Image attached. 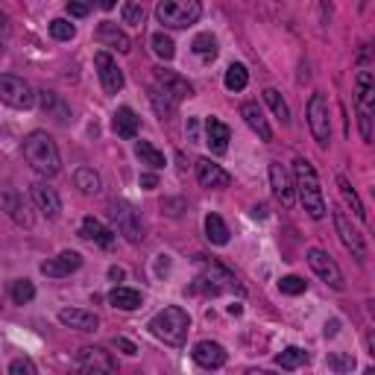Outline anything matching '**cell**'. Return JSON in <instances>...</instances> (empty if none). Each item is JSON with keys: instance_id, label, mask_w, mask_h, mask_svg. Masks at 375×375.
<instances>
[{"instance_id": "ac0fdd59", "label": "cell", "mask_w": 375, "mask_h": 375, "mask_svg": "<svg viewBox=\"0 0 375 375\" xmlns=\"http://www.w3.org/2000/svg\"><path fill=\"white\" fill-rule=\"evenodd\" d=\"M194 361L200 363V367H205V370H220L226 363V349L220 346V343H212V340H200V343L194 346Z\"/></svg>"}, {"instance_id": "7bdbcfd3", "label": "cell", "mask_w": 375, "mask_h": 375, "mask_svg": "<svg viewBox=\"0 0 375 375\" xmlns=\"http://www.w3.org/2000/svg\"><path fill=\"white\" fill-rule=\"evenodd\" d=\"M9 372L12 375H36V363H32L30 358H15L12 363H9Z\"/></svg>"}, {"instance_id": "7a4b0ae2", "label": "cell", "mask_w": 375, "mask_h": 375, "mask_svg": "<svg viewBox=\"0 0 375 375\" xmlns=\"http://www.w3.org/2000/svg\"><path fill=\"white\" fill-rule=\"evenodd\" d=\"M293 176H296V194H299V203L308 214L314 220H323L326 217V200H323V191H319V179H317V170L308 159H296L293 161Z\"/></svg>"}, {"instance_id": "c3c4849f", "label": "cell", "mask_w": 375, "mask_h": 375, "mask_svg": "<svg viewBox=\"0 0 375 375\" xmlns=\"http://www.w3.org/2000/svg\"><path fill=\"white\" fill-rule=\"evenodd\" d=\"M124 270H120V267H109V279H112V282H120V279H124Z\"/></svg>"}, {"instance_id": "f6af8a7d", "label": "cell", "mask_w": 375, "mask_h": 375, "mask_svg": "<svg viewBox=\"0 0 375 375\" xmlns=\"http://www.w3.org/2000/svg\"><path fill=\"white\" fill-rule=\"evenodd\" d=\"M91 6H94V0H68V12L73 18H85L91 12Z\"/></svg>"}, {"instance_id": "ffe728a7", "label": "cell", "mask_w": 375, "mask_h": 375, "mask_svg": "<svg viewBox=\"0 0 375 375\" xmlns=\"http://www.w3.org/2000/svg\"><path fill=\"white\" fill-rule=\"evenodd\" d=\"M59 323L68 326V328H76V332H97L100 319H97V314H91V311H82V308H62Z\"/></svg>"}, {"instance_id": "ab89813d", "label": "cell", "mask_w": 375, "mask_h": 375, "mask_svg": "<svg viewBox=\"0 0 375 375\" xmlns=\"http://www.w3.org/2000/svg\"><path fill=\"white\" fill-rule=\"evenodd\" d=\"M50 36L56 38V41H71L76 36V27L71 24V21L56 18V21H50Z\"/></svg>"}, {"instance_id": "d6986e66", "label": "cell", "mask_w": 375, "mask_h": 375, "mask_svg": "<svg viewBox=\"0 0 375 375\" xmlns=\"http://www.w3.org/2000/svg\"><path fill=\"white\" fill-rule=\"evenodd\" d=\"M38 103H41V109H44V115L53 117V120H56V124H62V126H68L71 120H73L71 106L65 103L56 91H38Z\"/></svg>"}, {"instance_id": "83f0119b", "label": "cell", "mask_w": 375, "mask_h": 375, "mask_svg": "<svg viewBox=\"0 0 375 375\" xmlns=\"http://www.w3.org/2000/svg\"><path fill=\"white\" fill-rule=\"evenodd\" d=\"M109 302L115 308H120V311H135V308H141V302H144V296L132 288H115L109 293Z\"/></svg>"}, {"instance_id": "6da1fadb", "label": "cell", "mask_w": 375, "mask_h": 375, "mask_svg": "<svg viewBox=\"0 0 375 375\" xmlns=\"http://www.w3.org/2000/svg\"><path fill=\"white\" fill-rule=\"evenodd\" d=\"M24 159H27L30 168L41 176H56L62 170L59 147L47 132H30L24 138Z\"/></svg>"}, {"instance_id": "3957f363", "label": "cell", "mask_w": 375, "mask_h": 375, "mask_svg": "<svg viewBox=\"0 0 375 375\" xmlns=\"http://www.w3.org/2000/svg\"><path fill=\"white\" fill-rule=\"evenodd\" d=\"M150 332L168 346H185L188 332H191V317H188L185 308L168 305L164 311H159L150 319Z\"/></svg>"}, {"instance_id": "f1b7e54d", "label": "cell", "mask_w": 375, "mask_h": 375, "mask_svg": "<svg viewBox=\"0 0 375 375\" xmlns=\"http://www.w3.org/2000/svg\"><path fill=\"white\" fill-rule=\"evenodd\" d=\"M205 238L212 240L214 247H226L229 244V226L223 223L220 214H208L205 217Z\"/></svg>"}, {"instance_id": "4dcf8cb0", "label": "cell", "mask_w": 375, "mask_h": 375, "mask_svg": "<svg viewBox=\"0 0 375 375\" xmlns=\"http://www.w3.org/2000/svg\"><path fill=\"white\" fill-rule=\"evenodd\" d=\"M73 185L80 188L82 194H100V176H97V170L94 168H80L73 173Z\"/></svg>"}, {"instance_id": "cb8c5ba5", "label": "cell", "mask_w": 375, "mask_h": 375, "mask_svg": "<svg viewBox=\"0 0 375 375\" xmlns=\"http://www.w3.org/2000/svg\"><path fill=\"white\" fill-rule=\"evenodd\" d=\"M80 235H82L85 240H91V244L103 247V249H109V247L115 244V231H112V229H106L97 217H85V220H82Z\"/></svg>"}, {"instance_id": "e575fe53", "label": "cell", "mask_w": 375, "mask_h": 375, "mask_svg": "<svg viewBox=\"0 0 375 375\" xmlns=\"http://www.w3.org/2000/svg\"><path fill=\"white\" fill-rule=\"evenodd\" d=\"M275 363H279L282 370H299L302 363H308V352L299 346H288L282 355H275Z\"/></svg>"}, {"instance_id": "9a60e30c", "label": "cell", "mask_w": 375, "mask_h": 375, "mask_svg": "<svg viewBox=\"0 0 375 375\" xmlns=\"http://www.w3.org/2000/svg\"><path fill=\"white\" fill-rule=\"evenodd\" d=\"M156 85L161 88L164 94H170L176 103L185 100V97H194V85L185 80V76L173 73V71H164V68H156Z\"/></svg>"}, {"instance_id": "7402d4cb", "label": "cell", "mask_w": 375, "mask_h": 375, "mask_svg": "<svg viewBox=\"0 0 375 375\" xmlns=\"http://www.w3.org/2000/svg\"><path fill=\"white\" fill-rule=\"evenodd\" d=\"M270 188H273V196L282 205H293V185L288 179V170L279 161H270Z\"/></svg>"}, {"instance_id": "f907efd6", "label": "cell", "mask_w": 375, "mask_h": 375, "mask_svg": "<svg viewBox=\"0 0 375 375\" xmlns=\"http://www.w3.org/2000/svg\"><path fill=\"white\" fill-rule=\"evenodd\" d=\"M337 334V319L334 323H326V337H334Z\"/></svg>"}, {"instance_id": "8fae6325", "label": "cell", "mask_w": 375, "mask_h": 375, "mask_svg": "<svg viewBox=\"0 0 375 375\" xmlns=\"http://www.w3.org/2000/svg\"><path fill=\"white\" fill-rule=\"evenodd\" d=\"M332 217H334V229H337L340 240H343V247H346L358 261H367V244H363V235H361L355 226H352V220L346 217V212H343V208H334Z\"/></svg>"}, {"instance_id": "8d00e7d4", "label": "cell", "mask_w": 375, "mask_h": 375, "mask_svg": "<svg viewBox=\"0 0 375 375\" xmlns=\"http://www.w3.org/2000/svg\"><path fill=\"white\" fill-rule=\"evenodd\" d=\"M152 50H156V56L159 59H164V62H170L173 56H176V44H173V38L170 36H164V32L159 30V32H152Z\"/></svg>"}, {"instance_id": "7c38bea8", "label": "cell", "mask_w": 375, "mask_h": 375, "mask_svg": "<svg viewBox=\"0 0 375 375\" xmlns=\"http://www.w3.org/2000/svg\"><path fill=\"white\" fill-rule=\"evenodd\" d=\"M94 68H97V76H100V82L109 94H117L120 88H124V71L117 68V62L109 56L106 50H100L94 56Z\"/></svg>"}, {"instance_id": "d4e9b609", "label": "cell", "mask_w": 375, "mask_h": 375, "mask_svg": "<svg viewBox=\"0 0 375 375\" xmlns=\"http://www.w3.org/2000/svg\"><path fill=\"white\" fill-rule=\"evenodd\" d=\"M94 38L100 41V44H109V47H115L117 53H129V50H132V44H129V38H126V32H124V30H117V24H112V21H103V24L97 27Z\"/></svg>"}, {"instance_id": "8992f818", "label": "cell", "mask_w": 375, "mask_h": 375, "mask_svg": "<svg viewBox=\"0 0 375 375\" xmlns=\"http://www.w3.org/2000/svg\"><path fill=\"white\" fill-rule=\"evenodd\" d=\"M355 100H358V124H361V138H372V103H375V80L370 71H361L355 80Z\"/></svg>"}, {"instance_id": "7dc6e473", "label": "cell", "mask_w": 375, "mask_h": 375, "mask_svg": "<svg viewBox=\"0 0 375 375\" xmlns=\"http://www.w3.org/2000/svg\"><path fill=\"white\" fill-rule=\"evenodd\" d=\"M141 188H147V191H152V188H159V179L152 173H141Z\"/></svg>"}, {"instance_id": "f5cc1de1", "label": "cell", "mask_w": 375, "mask_h": 375, "mask_svg": "<svg viewBox=\"0 0 375 375\" xmlns=\"http://www.w3.org/2000/svg\"><path fill=\"white\" fill-rule=\"evenodd\" d=\"M115 3H117V0H100V6L106 9V12H109V9H115Z\"/></svg>"}, {"instance_id": "d590c367", "label": "cell", "mask_w": 375, "mask_h": 375, "mask_svg": "<svg viewBox=\"0 0 375 375\" xmlns=\"http://www.w3.org/2000/svg\"><path fill=\"white\" fill-rule=\"evenodd\" d=\"M191 47L196 56H203V59H214L217 56V38L212 36V32H200L194 41H191Z\"/></svg>"}, {"instance_id": "44dd1931", "label": "cell", "mask_w": 375, "mask_h": 375, "mask_svg": "<svg viewBox=\"0 0 375 375\" xmlns=\"http://www.w3.org/2000/svg\"><path fill=\"white\" fill-rule=\"evenodd\" d=\"M0 205L6 208V214L15 220L18 226H32V214H30V205L24 203V196H21L18 191H3L0 194Z\"/></svg>"}, {"instance_id": "603a6c76", "label": "cell", "mask_w": 375, "mask_h": 375, "mask_svg": "<svg viewBox=\"0 0 375 375\" xmlns=\"http://www.w3.org/2000/svg\"><path fill=\"white\" fill-rule=\"evenodd\" d=\"M229 138H231V132H229V126L223 124V120H217V117L205 120V144L212 147V152L223 156V152L229 150Z\"/></svg>"}, {"instance_id": "ee69618b", "label": "cell", "mask_w": 375, "mask_h": 375, "mask_svg": "<svg viewBox=\"0 0 375 375\" xmlns=\"http://www.w3.org/2000/svg\"><path fill=\"white\" fill-rule=\"evenodd\" d=\"M328 367L337 370V372H349V370H355V358H349V355H328Z\"/></svg>"}, {"instance_id": "836d02e7", "label": "cell", "mask_w": 375, "mask_h": 375, "mask_svg": "<svg viewBox=\"0 0 375 375\" xmlns=\"http://www.w3.org/2000/svg\"><path fill=\"white\" fill-rule=\"evenodd\" d=\"M264 100H267V106L273 109V115L282 120V126L291 124V109H288V103L282 100V94L275 91V88H264Z\"/></svg>"}, {"instance_id": "db71d44e", "label": "cell", "mask_w": 375, "mask_h": 375, "mask_svg": "<svg viewBox=\"0 0 375 375\" xmlns=\"http://www.w3.org/2000/svg\"><path fill=\"white\" fill-rule=\"evenodd\" d=\"M240 311H244V308H240V305H229V314H231V317H238Z\"/></svg>"}, {"instance_id": "2e32d148", "label": "cell", "mask_w": 375, "mask_h": 375, "mask_svg": "<svg viewBox=\"0 0 375 375\" xmlns=\"http://www.w3.org/2000/svg\"><path fill=\"white\" fill-rule=\"evenodd\" d=\"M196 182H200L203 188H214V191H223V188L231 185V176L220 168V164H214L212 159H200L196 161Z\"/></svg>"}, {"instance_id": "d6a6232c", "label": "cell", "mask_w": 375, "mask_h": 375, "mask_svg": "<svg viewBox=\"0 0 375 375\" xmlns=\"http://www.w3.org/2000/svg\"><path fill=\"white\" fill-rule=\"evenodd\" d=\"M150 100H152V106H156V112H159V117H164V120H170L173 115H176V100L170 94H164L161 88L156 85V88H150Z\"/></svg>"}, {"instance_id": "5b68a950", "label": "cell", "mask_w": 375, "mask_h": 375, "mask_svg": "<svg viewBox=\"0 0 375 375\" xmlns=\"http://www.w3.org/2000/svg\"><path fill=\"white\" fill-rule=\"evenodd\" d=\"M196 264L203 267V279H196V284H205L208 293H223V291H238V293H244V288H240L238 279H235V273H231L229 267H223L220 261H212V258L196 255Z\"/></svg>"}, {"instance_id": "f35d334b", "label": "cell", "mask_w": 375, "mask_h": 375, "mask_svg": "<svg viewBox=\"0 0 375 375\" xmlns=\"http://www.w3.org/2000/svg\"><path fill=\"white\" fill-rule=\"evenodd\" d=\"M36 299V288H32L30 279H15L12 282V302L15 305H27Z\"/></svg>"}, {"instance_id": "60d3db41", "label": "cell", "mask_w": 375, "mask_h": 375, "mask_svg": "<svg viewBox=\"0 0 375 375\" xmlns=\"http://www.w3.org/2000/svg\"><path fill=\"white\" fill-rule=\"evenodd\" d=\"M279 291L288 296H299V293H305V279H299V275H284L279 282Z\"/></svg>"}, {"instance_id": "5bb4252c", "label": "cell", "mask_w": 375, "mask_h": 375, "mask_svg": "<svg viewBox=\"0 0 375 375\" xmlns=\"http://www.w3.org/2000/svg\"><path fill=\"white\" fill-rule=\"evenodd\" d=\"M80 267H82V255H80V252L65 249V252H59L56 258L44 261L41 264V273L50 275V279H65V275H71L73 270H80Z\"/></svg>"}, {"instance_id": "484cf974", "label": "cell", "mask_w": 375, "mask_h": 375, "mask_svg": "<svg viewBox=\"0 0 375 375\" xmlns=\"http://www.w3.org/2000/svg\"><path fill=\"white\" fill-rule=\"evenodd\" d=\"M240 115H244L247 126H249L252 132H255V135H258L261 141H273V129H270L267 117H264V112H261V106H258V103H244V106H240Z\"/></svg>"}, {"instance_id": "1f68e13d", "label": "cell", "mask_w": 375, "mask_h": 375, "mask_svg": "<svg viewBox=\"0 0 375 375\" xmlns=\"http://www.w3.org/2000/svg\"><path fill=\"white\" fill-rule=\"evenodd\" d=\"M337 191H340V196H343V203L352 208V214H355L358 220H367V212H363V203L358 200V194L352 191V185L346 182V176H337Z\"/></svg>"}, {"instance_id": "ba28073f", "label": "cell", "mask_w": 375, "mask_h": 375, "mask_svg": "<svg viewBox=\"0 0 375 375\" xmlns=\"http://www.w3.org/2000/svg\"><path fill=\"white\" fill-rule=\"evenodd\" d=\"M0 100L12 109H32L36 103V91L27 80H21L15 73H3L0 76Z\"/></svg>"}, {"instance_id": "277c9868", "label": "cell", "mask_w": 375, "mask_h": 375, "mask_svg": "<svg viewBox=\"0 0 375 375\" xmlns=\"http://www.w3.org/2000/svg\"><path fill=\"white\" fill-rule=\"evenodd\" d=\"M203 15V3L200 0H161L156 6V18L159 24L170 27V30H185L196 24Z\"/></svg>"}, {"instance_id": "f546056e", "label": "cell", "mask_w": 375, "mask_h": 375, "mask_svg": "<svg viewBox=\"0 0 375 375\" xmlns=\"http://www.w3.org/2000/svg\"><path fill=\"white\" fill-rule=\"evenodd\" d=\"M135 156H138L141 161H144V164H150L152 170H161L164 164H168V159H164V152L152 147L150 141H138V144H135Z\"/></svg>"}, {"instance_id": "9c48e42d", "label": "cell", "mask_w": 375, "mask_h": 375, "mask_svg": "<svg viewBox=\"0 0 375 375\" xmlns=\"http://www.w3.org/2000/svg\"><path fill=\"white\" fill-rule=\"evenodd\" d=\"M308 126L319 147H328L332 141V120H328V100L326 94H314L308 100Z\"/></svg>"}, {"instance_id": "e0dca14e", "label": "cell", "mask_w": 375, "mask_h": 375, "mask_svg": "<svg viewBox=\"0 0 375 375\" xmlns=\"http://www.w3.org/2000/svg\"><path fill=\"white\" fill-rule=\"evenodd\" d=\"M30 194H32V200H36V205H38L50 220L59 217V212H62V200H59L56 188H50L47 182H32V185H30Z\"/></svg>"}, {"instance_id": "b9f144b4", "label": "cell", "mask_w": 375, "mask_h": 375, "mask_svg": "<svg viewBox=\"0 0 375 375\" xmlns=\"http://www.w3.org/2000/svg\"><path fill=\"white\" fill-rule=\"evenodd\" d=\"M124 24L141 27V24H144V9H141L138 3H126V6H124Z\"/></svg>"}, {"instance_id": "681fc988", "label": "cell", "mask_w": 375, "mask_h": 375, "mask_svg": "<svg viewBox=\"0 0 375 375\" xmlns=\"http://www.w3.org/2000/svg\"><path fill=\"white\" fill-rule=\"evenodd\" d=\"M252 217H267V205H255V208H252Z\"/></svg>"}, {"instance_id": "bcb514c9", "label": "cell", "mask_w": 375, "mask_h": 375, "mask_svg": "<svg viewBox=\"0 0 375 375\" xmlns=\"http://www.w3.org/2000/svg\"><path fill=\"white\" fill-rule=\"evenodd\" d=\"M115 346H117L120 352H126V355H138V346L132 343V340H126V337H117V340H115Z\"/></svg>"}, {"instance_id": "74e56055", "label": "cell", "mask_w": 375, "mask_h": 375, "mask_svg": "<svg viewBox=\"0 0 375 375\" xmlns=\"http://www.w3.org/2000/svg\"><path fill=\"white\" fill-rule=\"evenodd\" d=\"M226 88L229 91H244L247 88V82H249V73H247V68L244 65H229V71H226Z\"/></svg>"}, {"instance_id": "816d5d0a", "label": "cell", "mask_w": 375, "mask_h": 375, "mask_svg": "<svg viewBox=\"0 0 375 375\" xmlns=\"http://www.w3.org/2000/svg\"><path fill=\"white\" fill-rule=\"evenodd\" d=\"M0 32H9V15L0 12Z\"/></svg>"}, {"instance_id": "30bf717a", "label": "cell", "mask_w": 375, "mask_h": 375, "mask_svg": "<svg viewBox=\"0 0 375 375\" xmlns=\"http://www.w3.org/2000/svg\"><path fill=\"white\" fill-rule=\"evenodd\" d=\"M308 264H311V270L323 279L328 288L334 291H346V282H343V273H340V267L334 264V258L328 255V252L323 249H308Z\"/></svg>"}, {"instance_id": "52a82bcc", "label": "cell", "mask_w": 375, "mask_h": 375, "mask_svg": "<svg viewBox=\"0 0 375 375\" xmlns=\"http://www.w3.org/2000/svg\"><path fill=\"white\" fill-rule=\"evenodd\" d=\"M109 217L115 220L117 231L129 240V244H141V240H144V229H141V220H138L135 208H132L129 203H124V200L109 203Z\"/></svg>"}, {"instance_id": "4316f807", "label": "cell", "mask_w": 375, "mask_h": 375, "mask_svg": "<svg viewBox=\"0 0 375 375\" xmlns=\"http://www.w3.org/2000/svg\"><path fill=\"white\" fill-rule=\"evenodd\" d=\"M112 129L120 138H135L138 135V115L132 112L129 106H120L115 112V117H112Z\"/></svg>"}, {"instance_id": "4fadbf2b", "label": "cell", "mask_w": 375, "mask_h": 375, "mask_svg": "<svg viewBox=\"0 0 375 375\" xmlns=\"http://www.w3.org/2000/svg\"><path fill=\"white\" fill-rule=\"evenodd\" d=\"M76 363H80L85 372H115V370H117L115 358L109 355L106 349H100V346H85V349H80V352H76Z\"/></svg>"}]
</instances>
